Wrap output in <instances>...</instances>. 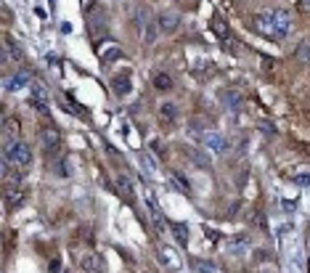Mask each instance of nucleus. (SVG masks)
Instances as JSON below:
<instances>
[{"label":"nucleus","instance_id":"1","mask_svg":"<svg viewBox=\"0 0 310 273\" xmlns=\"http://www.w3.org/2000/svg\"><path fill=\"white\" fill-rule=\"evenodd\" d=\"M255 29L260 32L263 37H271V40H284L289 35V27H292V14L286 8H276V11H263L252 19Z\"/></svg>","mask_w":310,"mask_h":273},{"label":"nucleus","instance_id":"7","mask_svg":"<svg viewBox=\"0 0 310 273\" xmlns=\"http://www.w3.org/2000/svg\"><path fill=\"white\" fill-rule=\"evenodd\" d=\"M3 141L6 146H11L19 141V120L16 117H6L3 120Z\"/></svg>","mask_w":310,"mask_h":273},{"label":"nucleus","instance_id":"9","mask_svg":"<svg viewBox=\"0 0 310 273\" xmlns=\"http://www.w3.org/2000/svg\"><path fill=\"white\" fill-rule=\"evenodd\" d=\"M204 146L210 151H215V154H223L228 143H225V138H223L220 133H204Z\"/></svg>","mask_w":310,"mask_h":273},{"label":"nucleus","instance_id":"27","mask_svg":"<svg viewBox=\"0 0 310 273\" xmlns=\"http://www.w3.org/2000/svg\"><path fill=\"white\" fill-rule=\"evenodd\" d=\"M146 273H154V270H146Z\"/></svg>","mask_w":310,"mask_h":273},{"label":"nucleus","instance_id":"15","mask_svg":"<svg viewBox=\"0 0 310 273\" xmlns=\"http://www.w3.org/2000/svg\"><path fill=\"white\" fill-rule=\"evenodd\" d=\"M154 88L157 90H170L172 88V77L167 72H159V75H154Z\"/></svg>","mask_w":310,"mask_h":273},{"label":"nucleus","instance_id":"10","mask_svg":"<svg viewBox=\"0 0 310 273\" xmlns=\"http://www.w3.org/2000/svg\"><path fill=\"white\" fill-rule=\"evenodd\" d=\"M117 188H119V194L128 199V204H136V191H133V183H130L128 175H117Z\"/></svg>","mask_w":310,"mask_h":273},{"label":"nucleus","instance_id":"22","mask_svg":"<svg viewBox=\"0 0 310 273\" xmlns=\"http://www.w3.org/2000/svg\"><path fill=\"white\" fill-rule=\"evenodd\" d=\"M6 50H8V56H11V59H22V48H16L14 43H11V37H6Z\"/></svg>","mask_w":310,"mask_h":273},{"label":"nucleus","instance_id":"20","mask_svg":"<svg viewBox=\"0 0 310 273\" xmlns=\"http://www.w3.org/2000/svg\"><path fill=\"white\" fill-rule=\"evenodd\" d=\"M294 183L297 186H310V170H297L294 173Z\"/></svg>","mask_w":310,"mask_h":273},{"label":"nucleus","instance_id":"21","mask_svg":"<svg viewBox=\"0 0 310 273\" xmlns=\"http://www.w3.org/2000/svg\"><path fill=\"white\" fill-rule=\"evenodd\" d=\"M223 103H225V106H239V103H241V98H239V93H223Z\"/></svg>","mask_w":310,"mask_h":273},{"label":"nucleus","instance_id":"26","mask_svg":"<svg viewBox=\"0 0 310 273\" xmlns=\"http://www.w3.org/2000/svg\"><path fill=\"white\" fill-rule=\"evenodd\" d=\"M294 149H299V151H305V154H310V143H294Z\"/></svg>","mask_w":310,"mask_h":273},{"label":"nucleus","instance_id":"14","mask_svg":"<svg viewBox=\"0 0 310 273\" xmlns=\"http://www.w3.org/2000/svg\"><path fill=\"white\" fill-rule=\"evenodd\" d=\"M27 82H29V75H27V72H19V75H14L11 80L6 82V90H19V88H24Z\"/></svg>","mask_w":310,"mask_h":273},{"label":"nucleus","instance_id":"18","mask_svg":"<svg viewBox=\"0 0 310 273\" xmlns=\"http://www.w3.org/2000/svg\"><path fill=\"white\" fill-rule=\"evenodd\" d=\"M119 56H122L119 48H109L106 53H101V61H103V64H111V61H117Z\"/></svg>","mask_w":310,"mask_h":273},{"label":"nucleus","instance_id":"17","mask_svg":"<svg viewBox=\"0 0 310 273\" xmlns=\"http://www.w3.org/2000/svg\"><path fill=\"white\" fill-rule=\"evenodd\" d=\"M212 27H215V35H218V37L223 40V43L228 45V27H225V22H223V19H215V22H212Z\"/></svg>","mask_w":310,"mask_h":273},{"label":"nucleus","instance_id":"25","mask_svg":"<svg viewBox=\"0 0 310 273\" xmlns=\"http://www.w3.org/2000/svg\"><path fill=\"white\" fill-rule=\"evenodd\" d=\"M175 181H178V186H180V188H185V191H191V186H189V181H185V178H183L180 173H175Z\"/></svg>","mask_w":310,"mask_h":273},{"label":"nucleus","instance_id":"13","mask_svg":"<svg viewBox=\"0 0 310 273\" xmlns=\"http://www.w3.org/2000/svg\"><path fill=\"white\" fill-rule=\"evenodd\" d=\"M45 98H48V90H45L43 82H37V85L32 88V103L40 106V109H45Z\"/></svg>","mask_w":310,"mask_h":273},{"label":"nucleus","instance_id":"12","mask_svg":"<svg viewBox=\"0 0 310 273\" xmlns=\"http://www.w3.org/2000/svg\"><path fill=\"white\" fill-rule=\"evenodd\" d=\"M170 231H172V236L178 239V244L189 247V228H185V223H170Z\"/></svg>","mask_w":310,"mask_h":273},{"label":"nucleus","instance_id":"2","mask_svg":"<svg viewBox=\"0 0 310 273\" xmlns=\"http://www.w3.org/2000/svg\"><path fill=\"white\" fill-rule=\"evenodd\" d=\"M29 162H32V149L24 143V141H16L11 146H6V165L8 167H27Z\"/></svg>","mask_w":310,"mask_h":273},{"label":"nucleus","instance_id":"5","mask_svg":"<svg viewBox=\"0 0 310 273\" xmlns=\"http://www.w3.org/2000/svg\"><path fill=\"white\" fill-rule=\"evenodd\" d=\"M80 265L85 268L88 273H103V270H106V262H103V257L96 255V252H88V255H82Z\"/></svg>","mask_w":310,"mask_h":273},{"label":"nucleus","instance_id":"24","mask_svg":"<svg viewBox=\"0 0 310 273\" xmlns=\"http://www.w3.org/2000/svg\"><path fill=\"white\" fill-rule=\"evenodd\" d=\"M189 154L194 156V162H196V165H199V167H204V165H207V159H204V154H199V151H194V149H191Z\"/></svg>","mask_w":310,"mask_h":273},{"label":"nucleus","instance_id":"8","mask_svg":"<svg viewBox=\"0 0 310 273\" xmlns=\"http://www.w3.org/2000/svg\"><path fill=\"white\" fill-rule=\"evenodd\" d=\"M157 24H159L162 32H175L178 24H180V19H178V14H172V11H162L157 16Z\"/></svg>","mask_w":310,"mask_h":273},{"label":"nucleus","instance_id":"6","mask_svg":"<svg viewBox=\"0 0 310 273\" xmlns=\"http://www.w3.org/2000/svg\"><path fill=\"white\" fill-rule=\"evenodd\" d=\"M133 88V80H130V72H117L114 77H111V90L117 93V96H128Z\"/></svg>","mask_w":310,"mask_h":273},{"label":"nucleus","instance_id":"3","mask_svg":"<svg viewBox=\"0 0 310 273\" xmlns=\"http://www.w3.org/2000/svg\"><path fill=\"white\" fill-rule=\"evenodd\" d=\"M61 146V135L56 130H40V149L43 154H53Z\"/></svg>","mask_w":310,"mask_h":273},{"label":"nucleus","instance_id":"16","mask_svg":"<svg viewBox=\"0 0 310 273\" xmlns=\"http://www.w3.org/2000/svg\"><path fill=\"white\" fill-rule=\"evenodd\" d=\"M294 56H297L299 61H302V64H310V37H307V40H302V43L297 45Z\"/></svg>","mask_w":310,"mask_h":273},{"label":"nucleus","instance_id":"11","mask_svg":"<svg viewBox=\"0 0 310 273\" xmlns=\"http://www.w3.org/2000/svg\"><path fill=\"white\" fill-rule=\"evenodd\" d=\"M159 120L164 125H172L175 120H178V106H175V103H162L159 106Z\"/></svg>","mask_w":310,"mask_h":273},{"label":"nucleus","instance_id":"19","mask_svg":"<svg viewBox=\"0 0 310 273\" xmlns=\"http://www.w3.org/2000/svg\"><path fill=\"white\" fill-rule=\"evenodd\" d=\"M196 268H199V273H220L215 262H207V260H196Z\"/></svg>","mask_w":310,"mask_h":273},{"label":"nucleus","instance_id":"23","mask_svg":"<svg viewBox=\"0 0 310 273\" xmlns=\"http://www.w3.org/2000/svg\"><path fill=\"white\" fill-rule=\"evenodd\" d=\"M260 130H263L265 135H276V125H271V122L263 120V122H260Z\"/></svg>","mask_w":310,"mask_h":273},{"label":"nucleus","instance_id":"4","mask_svg":"<svg viewBox=\"0 0 310 273\" xmlns=\"http://www.w3.org/2000/svg\"><path fill=\"white\" fill-rule=\"evenodd\" d=\"M157 255H159V260H162L170 270H180V257H178V252H175L172 247L159 244V247H157Z\"/></svg>","mask_w":310,"mask_h":273}]
</instances>
